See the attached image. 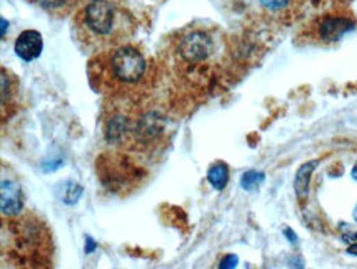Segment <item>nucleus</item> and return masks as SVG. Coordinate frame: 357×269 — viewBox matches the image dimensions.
<instances>
[{"label":"nucleus","instance_id":"obj_1","mask_svg":"<svg viewBox=\"0 0 357 269\" xmlns=\"http://www.w3.org/2000/svg\"><path fill=\"white\" fill-rule=\"evenodd\" d=\"M137 29L123 0H89L75 17V35L82 50L102 53L130 42Z\"/></svg>","mask_w":357,"mask_h":269},{"label":"nucleus","instance_id":"obj_2","mask_svg":"<svg viewBox=\"0 0 357 269\" xmlns=\"http://www.w3.org/2000/svg\"><path fill=\"white\" fill-rule=\"evenodd\" d=\"M98 60L100 78L112 91L117 89L127 94V91L137 88L146 76L145 57L130 45H122L99 53Z\"/></svg>","mask_w":357,"mask_h":269},{"label":"nucleus","instance_id":"obj_3","mask_svg":"<svg viewBox=\"0 0 357 269\" xmlns=\"http://www.w3.org/2000/svg\"><path fill=\"white\" fill-rule=\"evenodd\" d=\"M357 22L344 13H329L314 22L313 25V40L314 42L329 45L336 43L344 38L347 34L354 31Z\"/></svg>","mask_w":357,"mask_h":269},{"label":"nucleus","instance_id":"obj_4","mask_svg":"<svg viewBox=\"0 0 357 269\" xmlns=\"http://www.w3.org/2000/svg\"><path fill=\"white\" fill-rule=\"evenodd\" d=\"M178 52L188 63L206 61L214 52V40L208 31L198 29L191 30L181 36Z\"/></svg>","mask_w":357,"mask_h":269},{"label":"nucleus","instance_id":"obj_5","mask_svg":"<svg viewBox=\"0 0 357 269\" xmlns=\"http://www.w3.org/2000/svg\"><path fill=\"white\" fill-rule=\"evenodd\" d=\"M43 52V38L40 31L25 30L18 35L15 42V53L24 61H33Z\"/></svg>","mask_w":357,"mask_h":269},{"label":"nucleus","instance_id":"obj_6","mask_svg":"<svg viewBox=\"0 0 357 269\" xmlns=\"http://www.w3.org/2000/svg\"><path fill=\"white\" fill-rule=\"evenodd\" d=\"M0 203H2V213L8 217H15L24 208V191H22L20 185L17 182L2 180V197H0Z\"/></svg>","mask_w":357,"mask_h":269},{"label":"nucleus","instance_id":"obj_7","mask_svg":"<svg viewBox=\"0 0 357 269\" xmlns=\"http://www.w3.org/2000/svg\"><path fill=\"white\" fill-rule=\"evenodd\" d=\"M301 0H259V6L267 15L285 18L298 8Z\"/></svg>","mask_w":357,"mask_h":269},{"label":"nucleus","instance_id":"obj_8","mask_svg":"<svg viewBox=\"0 0 357 269\" xmlns=\"http://www.w3.org/2000/svg\"><path fill=\"white\" fill-rule=\"evenodd\" d=\"M318 166V161H311L303 163L298 168L295 177V191H296V197L300 198V202H305L308 198V191H310V180L311 175H313L314 168Z\"/></svg>","mask_w":357,"mask_h":269},{"label":"nucleus","instance_id":"obj_9","mask_svg":"<svg viewBox=\"0 0 357 269\" xmlns=\"http://www.w3.org/2000/svg\"><path fill=\"white\" fill-rule=\"evenodd\" d=\"M208 180L216 190H222L226 189L227 182H229V168L224 162H218L209 168L208 172Z\"/></svg>","mask_w":357,"mask_h":269},{"label":"nucleus","instance_id":"obj_10","mask_svg":"<svg viewBox=\"0 0 357 269\" xmlns=\"http://www.w3.org/2000/svg\"><path fill=\"white\" fill-rule=\"evenodd\" d=\"M35 2L50 13H61L71 7L73 0H35Z\"/></svg>","mask_w":357,"mask_h":269},{"label":"nucleus","instance_id":"obj_11","mask_svg":"<svg viewBox=\"0 0 357 269\" xmlns=\"http://www.w3.org/2000/svg\"><path fill=\"white\" fill-rule=\"evenodd\" d=\"M264 182V174H260L257 170H249L242 175L241 184L245 190H255L257 187Z\"/></svg>","mask_w":357,"mask_h":269},{"label":"nucleus","instance_id":"obj_12","mask_svg":"<svg viewBox=\"0 0 357 269\" xmlns=\"http://www.w3.org/2000/svg\"><path fill=\"white\" fill-rule=\"evenodd\" d=\"M352 179L357 180V163L354 166V168H352Z\"/></svg>","mask_w":357,"mask_h":269}]
</instances>
